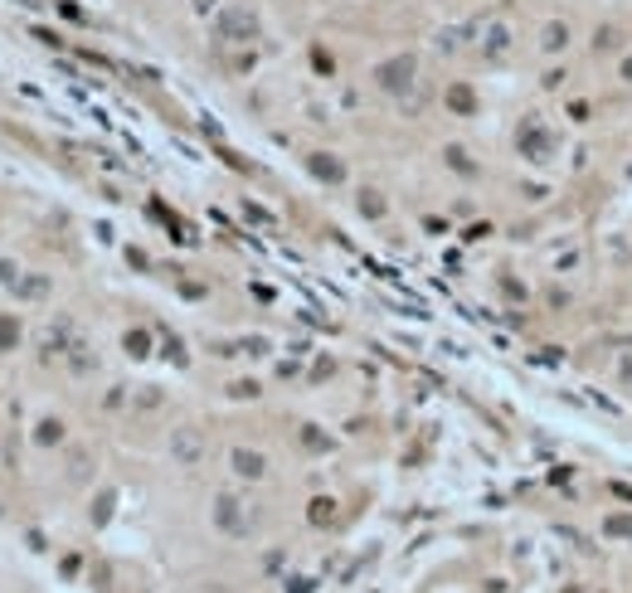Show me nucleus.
<instances>
[{"label": "nucleus", "instance_id": "1", "mask_svg": "<svg viewBox=\"0 0 632 593\" xmlns=\"http://www.w3.org/2000/svg\"><path fill=\"white\" fill-rule=\"evenodd\" d=\"M15 336H20V326L10 321V316H0V351H10V346H15Z\"/></svg>", "mask_w": 632, "mask_h": 593}]
</instances>
